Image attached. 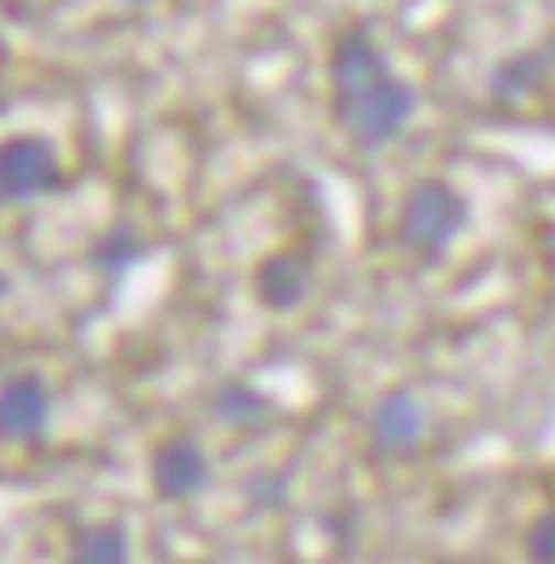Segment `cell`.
<instances>
[{
    "mask_svg": "<svg viewBox=\"0 0 555 564\" xmlns=\"http://www.w3.org/2000/svg\"><path fill=\"white\" fill-rule=\"evenodd\" d=\"M552 73V47H526V52H513V56L497 59V68L488 73V94H492V102H518V98L534 94Z\"/></svg>",
    "mask_w": 555,
    "mask_h": 564,
    "instance_id": "cell-8",
    "label": "cell"
},
{
    "mask_svg": "<svg viewBox=\"0 0 555 564\" xmlns=\"http://www.w3.org/2000/svg\"><path fill=\"white\" fill-rule=\"evenodd\" d=\"M213 412L233 429H254L272 416V399L263 387H254L247 378H225L213 391Z\"/></svg>",
    "mask_w": 555,
    "mask_h": 564,
    "instance_id": "cell-9",
    "label": "cell"
},
{
    "mask_svg": "<svg viewBox=\"0 0 555 564\" xmlns=\"http://www.w3.org/2000/svg\"><path fill=\"white\" fill-rule=\"evenodd\" d=\"M467 226H471V199L463 196L449 178H420L399 204L394 238L412 259L437 263L467 234Z\"/></svg>",
    "mask_w": 555,
    "mask_h": 564,
    "instance_id": "cell-2",
    "label": "cell"
},
{
    "mask_svg": "<svg viewBox=\"0 0 555 564\" xmlns=\"http://www.w3.org/2000/svg\"><path fill=\"white\" fill-rule=\"evenodd\" d=\"M68 556L85 564H119L132 556V535L123 522H85L68 539Z\"/></svg>",
    "mask_w": 555,
    "mask_h": 564,
    "instance_id": "cell-10",
    "label": "cell"
},
{
    "mask_svg": "<svg viewBox=\"0 0 555 564\" xmlns=\"http://www.w3.org/2000/svg\"><path fill=\"white\" fill-rule=\"evenodd\" d=\"M522 547H526L530 561L555 564V509L538 513V518L530 522V527H526V539H522Z\"/></svg>",
    "mask_w": 555,
    "mask_h": 564,
    "instance_id": "cell-12",
    "label": "cell"
},
{
    "mask_svg": "<svg viewBox=\"0 0 555 564\" xmlns=\"http://www.w3.org/2000/svg\"><path fill=\"white\" fill-rule=\"evenodd\" d=\"M68 187L59 149L39 132H13L0 141V204H30Z\"/></svg>",
    "mask_w": 555,
    "mask_h": 564,
    "instance_id": "cell-3",
    "label": "cell"
},
{
    "mask_svg": "<svg viewBox=\"0 0 555 564\" xmlns=\"http://www.w3.org/2000/svg\"><path fill=\"white\" fill-rule=\"evenodd\" d=\"M56 416L52 382L34 369H18L0 378V442L9 446H39Z\"/></svg>",
    "mask_w": 555,
    "mask_h": 564,
    "instance_id": "cell-4",
    "label": "cell"
},
{
    "mask_svg": "<svg viewBox=\"0 0 555 564\" xmlns=\"http://www.w3.org/2000/svg\"><path fill=\"white\" fill-rule=\"evenodd\" d=\"M144 254H149V247H144V238H140L137 226H111L94 238L89 263H94L102 276H111L115 281V276H128Z\"/></svg>",
    "mask_w": 555,
    "mask_h": 564,
    "instance_id": "cell-11",
    "label": "cell"
},
{
    "mask_svg": "<svg viewBox=\"0 0 555 564\" xmlns=\"http://www.w3.org/2000/svg\"><path fill=\"white\" fill-rule=\"evenodd\" d=\"M9 293H13V281H9V272H4V268H0V302H4V297H9Z\"/></svg>",
    "mask_w": 555,
    "mask_h": 564,
    "instance_id": "cell-13",
    "label": "cell"
},
{
    "mask_svg": "<svg viewBox=\"0 0 555 564\" xmlns=\"http://www.w3.org/2000/svg\"><path fill=\"white\" fill-rule=\"evenodd\" d=\"M327 77H331V119L352 144L382 149L407 132L420 98L412 82L390 68L387 52L369 26L352 22L335 34Z\"/></svg>",
    "mask_w": 555,
    "mask_h": 564,
    "instance_id": "cell-1",
    "label": "cell"
},
{
    "mask_svg": "<svg viewBox=\"0 0 555 564\" xmlns=\"http://www.w3.org/2000/svg\"><path fill=\"white\" fill-rule=\"evenodd\" d=\"M119 4H128V9H144V4H153V0H119Z\"/></svg>",
    "mask_w": 555,
    "mask_h": 564,
    "instance_id": "cell-14",
    "label": "cell"
},
{
    "mask_svg": "<svg viewBox=\"0 0 555 564\" xmlns=\"http://www.w3.org/2000/svg\"><path fill=\"white\" fill-rule=\"evenodd\" d=\"M314 281H318V263L306 247H280V251H268L254 272H250V289H254V302L272 314H293L309 293H314Z\"/></svg>",
    "mask_w": 555,
    "mask_h": 564,
    "instance_id": "cell-6",
    "label": "cell"
},
{
    "mask_svg": "<svg viewBox=\"0 0 555 564\" xmlns=\"http://www.w3.org/2000/svg\"><path fill=\"white\" fill-rule=\"evenodd\" d=\"M208 480H213V458L195 437L174 433L166 442H157V451L149 458V484L162 501L183 506V501L199 497L208 488Z\"/></svg>",
    "mask_w": 555,
    "mask_h": 564,
    "instance_id": "cell-7",
    "label": "cell"
},
{
    "mask_svg": "<svg viewBox=\"0 0 555 564\" xmlns=\"http://www.w3.org/2000/svg\"><path fill=\"white\" fill-rule=\"evenodd\" d=\"M364 437L373 454L382 458H407L424 446L428 437V408L416 391L407 387H394V391H382L369 408V421H364Z\"/></svg>",
    "mask_w": 555,
    "mask_h": 564,
    "instance_id": "cell-5",
    "label": "cell"
}]
</instances>
